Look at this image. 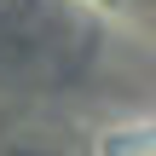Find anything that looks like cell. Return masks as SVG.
<instances>
[{
  "label": "cell",
  "instance_id": "obj_1",
  "mask_svg": "<svg viewBox=\"0 0 156 156\" xmlns=\"http://www.w3.org/2000/svg\"><path fill=\"white\" fill-rule=\"evenodd\" d=\"M139 156H156V139H151V145H145V151H139Z\"/></svg>",
  "mask_w": 156,
  "mask_h": 156
}]
</instances>
